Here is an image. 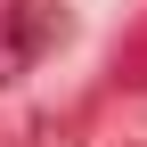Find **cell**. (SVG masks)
<instances>
[{
    "instance_id": "cell-1",
    "label": "cell",
    "mask_w": 147,
    "mask_h": 147,
    "mask_svg": "<svg viewBox=\"0 0 147 147\" xmlns=\"http://www.w3.org/2000/svg\"><path fill=\"white\" fill-rule=\"evenodd\" d=\"M57 33H65V16L49 8V0H8V8H0V82H25V74L57 49Z\"/></svg>"
},
{
    "instance_id": "cell-2",
    "label": "cell",
    "mask_w": 147,
    "mask_h": 147,
    "mask_svg": "<svg viewBox=\"0 0 147 147\" xmlns=\"http://www.w3.org/2000/svg\"><path fill=\"white\" fill-rule=\"evenodd\" d=\"M0 147H25V131H0Z\"/></svg>"
}]
</instances>
